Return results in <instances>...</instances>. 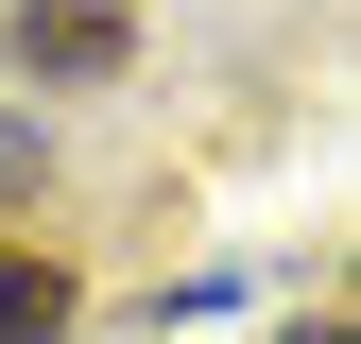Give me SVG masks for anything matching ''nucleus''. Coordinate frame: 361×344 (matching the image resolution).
Returning a JSON list of instances; mask_svg holds the SVG:
<instances>
[{"label":"nucleus","mask_w":361,"mask_h":344,"mask_svg":"<svg viewBox=\"0 0 361 344\" xmlns=\"http://www.w3.org/2000/svg\"><path fill=\"white\" fill-rule=\"evenodd\" d=\"M121 52H138L121 0H35V18H18V69H35V86H104Z\"/></svg>","instance_id":"1"},{"label":"nucleus","mask_w":361,"mask_h":344,"mask_svg":"<svg viewBox=\"0 0 361 344\" xmlns=\"http://www.w3.org/2000/svg\"><path fill=\"white\" fill-rule=\"evenodd\" d=\"M52 327H69V258L0 241V344H52Z\"/></svg>","instance_id":"2"},{"label":"nucleus","mask_w":361,"mask_h":344,"mask_svg":"<svg viewBox=\"0 0 361 344\" xmlns=\"http://www.w3.org/2000/svg\"><path fill=\"white\" fill-rule=\"evenodd\" d=\"M35 172H52V138H35V121H0V207H18Z\"/></svg>","instance_id":"3"},{"label":"nucleus","mask_w":361,"mask_h":344,"mask_svg":"<svg viewBox=\"0 0 361 344\" xmlns=\"http://www.w3.org/2000/svg\"><path fill=\"white\" fill-rule=\"evenodd\" d=\"M293 344H344V327H293Z\"/></svg>","instance_id":"4"}]
</instances>
